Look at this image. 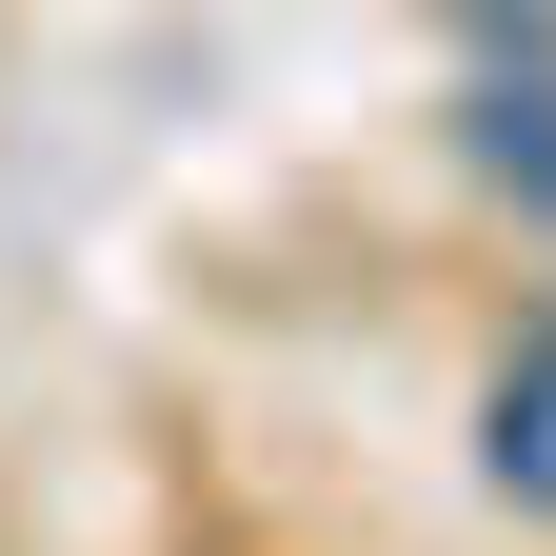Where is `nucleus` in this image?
Returning <instances> with one entry per match:
<instances>
[{"label": "nucleus", "mask_w": 556, "mask_h": 556, "mask_svg": "<svg viewBox=\"0 0 556 556\" xmlns=\"http://www.w3.org/2000/svg\"><path fill=\"white\" fill-rule=\"evenodd\" d=\"M477 160H497V199H536V219H556V100H477Z\"/></svg>", "instance_id": "f03ea898"}, {"label": "nucleus", "mask_w": 556, "mask_h": 556, "mask_svg": "<svg viewBox=\"0 0 556 556\" xmlns=\"http://www.w3.org/2000/svg\"><path fill=\"white\" fill-rule=\"evenodd\" d=\"M477 457H497V497H536V517H556V318L497 358V397H477Z\"/></svg>", "instance_id": "f257e3e1"}]
</instances>
